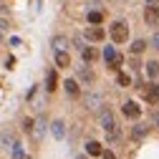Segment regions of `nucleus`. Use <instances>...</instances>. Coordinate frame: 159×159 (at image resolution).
<instances>
[{
    "label": "nucleus",
    "instance_id": "nucleus-21",
    "mask_svg": "<svg viewBox=\"0 0 159 159\" xmlns=\"http://www.w3.org/2000/svg\"><path fill=\"white\" fill-rule=\"evenodd\" d=\"M144 48H147V41H134L131 43V53H142Z\"/></svg>",
    "mask_w": 159,
    "mask_h": 159
},
{
    "label": "nucleus",
    "instance_id": "nucleus-5",
    "mask_svg": "<svg viewBox=\"0 0 159 159\" xmlns=\"http://www.w3.org/2000/svg\"><path fill=\"white\" fill-rule=\"evenodd\" d=\"M144 98H147V104H159V86L157 84H149L144 89Z\"/></svg>",
    "mask_w": 159,
    "mask_h": 159
},
{
    "label": "nucleus",
    "instance_id": "nucleus-15",
    "mask_svg": "<svg viewBox=\"0 0 159 159\" xmlns=\"http://www.w3.org/2000/svg\"><path fill=\"white\" fill-rule=\"evenodd\" d=\"M98 104H101L98 96H86V109L89 111H98Z\"/></svg>",
    "mask_w": 159,
    "mask_h": 159
},
{
    "label": "nucleus",
    "instance_id": "nucleus-17",
    "mask_svg": "<svg viewBox=\"0 0 159 159\" xmlns=\"http://www.w3.org/2000/svg\"><path fill=\"white\" fill-rule=\"evenodd\" d=\"M63 86H66L68 96H78V93H81V89H78V84H76V81H71V78H68V81H66Z\"/></svg>",
    "mask_w": 159,
    "mask_h": 159
},
{
    "label": "nucleus",
    "instance_id": "nucleus-16",
    "mask_svg": "<svg viewBox=\"0 0 159 159\" xmlns=\"http://www.w3.org/2000/svg\"><path fill=\"white\" fill-rule=\"evenodd\" d=\"M56 84H58L56 71H48V76H46V89H48V91H56Z\"/></svg>",
    "mask_w": 159,
    "mask_h": 159
},
{
    "label": "nucleus",
    "instance_id": "nucleus-31",
    "mask_svg": "<svg viewBox=\"0 0 159 159\" xmlns=\"http://www.w3.org/2000/svg\"><path fill=\"white\" fill-rule=\"evenodd\" d=\"M20 159H30V157H25V154H23V157H20Z\"/></svg>",
    "mask_w": 159,
    "mask_h": 159
},
{
    "label": "nucleus",
    "instance_id": "nucleus-27",
    "mask_svg": "<svg viewBox=\"0 0 159 159\" xmlns=\"http://www.w3.org/2000/svg\"><path fill=\"white\" fill-rule=\"evenodd\" d=\"M101 159H116V157H114L111 152H101Z\"/></svg>",
    "mask_w": 159,
    "mask_h": 159
},
{
    "label": "nucleus",
    "instance_id": "nucleus-12",
    "mask_svg": "<svg viewBox=\"0 0 159 159\" xmlns=\"http://www.w3.org/2000/svg\"><path fill=\"white\" fill-rule=\"evenodd\" d=\"M86 152H89V157H98L104 149H101V144H98V142H89V144H86Z\"/></svg>",
    "mask_w": 159,
    "mask_h": 159
},
{
    "label": "nucleus",
    "instance_id": "nucleus-24",
    "mask_svg": "<svg viewBox=\"0 0 159 159\" xmlns=\"http://www.w3.org/2000/svg\"><path fill=\"white\" fill-rule=\"evenodd\" d=\"M5 33H8V20L0 18V35H5Z\"/></svg>",
    "mask_w": 159,
    "mask_h": 159
},
{
    "label": "nucleus",
    "instance_id": "nucleus-11",
    "mask_svg": "<svg viewBox=\"0 0 159 159\" xmlns=\"http://www.w3.org/2000/svg\"><path fill=\"white\" fill-rule=\"evenodd\" d=\"M81 56H84V61H86V63H93L98 53H96L93 48H86V46H84V48H81Z\"/></svg>",
    "mask_w": 159,
    "mask_h": 159
},
{
    "label": "nucleus",
    "instance_id": "nucleus-10",
    "mask_svg": "<svg viewBox=\"0 0 159 159\" xmlns=\"http://www.w3.org/2000/svg\"><path fill=\"white\" fill-rule=\"evenodd\" d=\"M51 46H53L56 51H66V48H68V38H66V35H56L53 41H51Z\"/></svg>",
    "mask_w": 159,
    "mask_h": 159
},
{
    "label": "nucleus",
    "instance_id": "nucleus-3",
    "mask_svg": "<svg viewBox=\"0 0 159 159\" xmlns=\"http://www.w3.org/2000/svg\"><path fill=\"white\" fill-rule=\"evenodd\" d=\"M104 61L109 63V68H119V66L124 63V58L119 56V53H116L111 46H106V51H104Z\"/></svg>",
    "mask_w": 159,
    "mask_h": 159
},
{
    "label": "nucleus",
    "instance_id": "nucleus-28",
    "mask_svg": "<svg viewBox=\"0 0 159 159\" xmlns=\"http://www.w3.org/2000/svg\"><path fill=\"white\" fill-rule=\"evenodd\" d=\"M144 3H147V5H157V3H159V0H144Z\"/></svg>",
    "mask_w": 159,
    "mask_h": 159
},
{
    "label": "nucleus",
    "instance_id": "nucleus-22",
    "mask_svg": "<svg viewBox=\"0 0 159 159\" xmlns=\"http://www.w3.org/2000/svg\"><path fill=\"white\" fill-rule=\"evenodd\" d=\"M116 84H119V86H129V84H131V78H129L126 73H119V78H116Z\"/></svg>",
    "mask_w": 159,
    "mask_h": 159
},
{
    "label": "nucleus",
    "instance_id": "nucleus-2",
    "mask_svg": "<svg viewBox=\"0 0 159 159\" xmlns=\"http://www.w3.org/2000/svg\"><path fill=\"white\" fill-rule=\"evenodd\" d=\"M126 38H129V25L121 23V20H116L111 25V41L114 43H126Z\"/></svg>",
    "mask_w": 159,
    "mask_h": 159
},
{
    "label": "nucleus",
    "instance_id": "nucleus-30",
    "mask_svg": "<svg viewBox=\"0 0 159 159\" xmlns=\"http://www.w3.org/2000/svg\"><path fill=\"white\" fill-rule=\"evenodd\" d=\"M111 3H124V0H111Z\"/></svg>",
    "mask_w": 159,
    "mask_h": 159
},
{
    "label": "nucleus",
    "instance_id": "nucleus-33",
    "mask_svg": "<svg viewBox=\"0 0 159 159\" xmlns=\"http://www.w3.org/2000/svg\"><path fill=\"white\" fill-rule=\"evenodd\" d=\"M157 8H159V3H157Z\"/></svg>",
    "mask_w": 159,
    "mask_h": 159
},
{
    "label": "nucleus",
    "instance_id": "nucleus-1",
    "mask_svg": "<svg viewBox=\"0 0 159 159\" xmlns=\"http://www.w3.org/2000/svg\"><path fill=\"white\" fill-rule=\"evenodd\" d=\"M98 121H101V129H104L109 142H119V139H121V129H119L116 119H114V114L109 109H104L101 114H98Z\"/></svg>",
    "mask_w": 159,
    "mask_h": 159
},
{
    "label": "nucleus",
    "instance_id": "nucleus-8",
    "mask_svg": "<svg viewBox=\"0 0 159 159\" xmlns=\"http://www.w3.org/2000/svg\"><path fill=\"white\" fill-rule=\"evenodd\" d=\"M51 134H53L56 139H63V136H66V124L61 121V119H56V121L51 124Z\"/></svg>",
    "mask_w": 159,
    "mask_h": 159
},
{
    "label": "nucleus",
    "instance_id": "nucleus-20",
    "mask_svg": "<svg viewBox=\"0 0 159 159\" xmlns=\"http://www.w3.org/2000/svg\"><path fill=\"white\" fill-rule=\"evenodd\" d=\"M144 71H147V73H149V76H157V73H159V63H157V61H149V63H147V68H144Z\"/></svg>",
    "mask_w": 159,
    "mask_h": 159
},
{
    "label": "nucleus",
    "instance_id": "nucleus-6",
    "mask_svg": "<svg viewBox=\"0 0 159 159\" xmlns=\"http://www.w3.org/2000/svg\"><path fill=\"white\" fill-rule=\"evenodd\" d=\"M86 38H89V41H93V43H98V41H104V38H106V33H104L101 25H91V28L86 30Z\"/></svg>",
    "mask_w": 159,
    "mask_h": 159
},
{
    "label": "nucleus",
    "instance_id": "nucleus-19",
    "mask_svg": "<svg viewBox=\"0 0 159 159\" xmlns=\"http://www.w3.org/2000/svg\"><path fill=\"white\" fill-rule=\"evenodd\" d=\"M101 20H104V15L98 13V10H93V13H89V23H93V25H98V23H101Z\"/></svg>",
    "mask_w": 159,
    "mask_h": 159
},
{
    "label": "nucleus",
    "instance_id": "nucleus-26",
    "mask_svg": "<svg viewBox=\"0 0 159 159\" xmlns=\"http://www.w3.org/2000/svg\"><path fill=\"white\" fill-rule=\"evenodd\" d=\"M23 129H25V131H30V129H33V121H30V119H25V121H23Z\"/></svg>",
    "mask_w": 159,
    "mask_h": 159
},
{
    "label": "nucleus",
    "instance_id": "nucleus-25",
    "mask_svg": "<svg viewBox=\"0 0 159 159\" xmlns=\"http://www.w3.org/2000/svg\"><path fill=\"white\" fill-rule=\"evenodd\" d=\"M152 46H154V48H159V33H154V35H152Z\"/></svg>",
    "mask_w": 159,
    "mask_h": 159
},
{
    "label": "nucleus",
    "instance_id": "nucleus-7",
    "mask_svg": "<svg viewBox=\"0 0 159 159\" xmlns=\"http://www.w3.org/2000/svg\"><path fill=\"white\" fill-rule=\"evenodd\" d=\"M121 111H124V116H129V119H139V114H142V109H139L134 101H126V104L121 106Z\"/></svg>",
    "mask_w": 159,
    "mask_h": 159
},
{
    "label": "nucleus",
    "instance_id": "nucleus-9",
    "mask_svg": "<svg viewBox=\"0 0 159 159\" xmlns=\"http://www.w3.org/2000/svg\"><path fill=\"white\" fill-rule=\"evenodd\" d=\"M56 66H58V68L71 66V58H68V53H66V51H56Z\"/></svg>",
    "mask_w": 159,
    "mask_h": 159
},
{
    "label": "nucleus",
    "instance_id": "nucleus-18",
    "mask_svg": "<svg viewBox=\"0 0 159 159\" xmlns=\"http://www.w3.org/2000/svg\"><path fill=\"white\" fill-rule=\"evenodd\" d=\"M10 152H13V159H20V157H23V144H20V142H13Z\"/></svg>",
    "mask_w": 159,
    "mask_h": 159
},
{
    "label": "nucleus",
    "instance_id": "nucleus-23",
    "mask_svg": "<svg viewBox=\"0 0 159 159\" xmlns=\"http://www.w3.org/2000/svg\"><path fill=\"white\" fill-rule=\"evenodd\" d=\"M144 134H147V126H134V136L136 139H142Z\"/></svg>",
    "mask_w": 159,
    "mask_h": 159
},
{
    "label": "nucleus",
    "instance_id": "nucleus-4",
    "mask_svg": "<svg viewBox=\"0 0 159 159\" xmlns=\"http://www.w3.org/2000/svg\"><path fill=\"white\" fill-rule=\"evenodd\" d=\"M144 20H147V25H159V8L157 5H147Z\"/></svg>",
    "mask_w": 159,
    "mask_h": 159
},
{
    "label": "nucleus",
    "instance_id": "nucleus-14",
    "mask_svg": "<svg viewBox=\"0 0 159 159\" xmlns=\"http://www.w3.org/2000/svg\"><path fill=\"white\" fill-rule=\"evenodd\" d=\"M78 78H81V81H86V84H91V81H93V71L81 66V68H78Z\"/></svg>",
    "mask_w": 159,
    "mask_h": 159
},
{
    "label": "nucleus",
    "instance_id": "nucleus-32",
    "mask_svg": "<svg viewBox=\"0 0 159 159\" xmlns=\"http://www.w3.org/2000/svg\"><path fill=\"white\" fill-rule=\"evenodd\" d=\"M78 159H89V157H78Z\"/></svg>",
    "mask_w": 159,
    "mask_h": 159
},
{
    "label": "nucleus",
    "instance_id": "nucleus-29",
    "mask_svg": "<svg viewBox=\"0 0 159 159\" xmlns=\"http://www.w3.org/2000/svg\"><path fill=\"white\" fill-rule=\"evenodd\" d=\"M154 121H157V126H159V114H157V116H154Z\"/></svg>",
    "mask_w": 159,
    "mask_h": 159
},
{
    "label": "nucleus",
    "instance_id": "nucleus-13",
    "mask_svg": "<svg viewBox=\"0 0 159 159\" xmlns=\"http://www.w3.org/2000/svg\"><path fill=\"white\" fill-rule=\"evenodd\" d=\"M43 131H46V121H43V119H38V121L33 124V136H35V139H41Z\"/></svg>",
    "mask_w": 159,
    "mask_h": 159
}]
</instances>
